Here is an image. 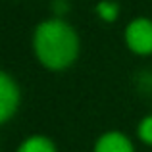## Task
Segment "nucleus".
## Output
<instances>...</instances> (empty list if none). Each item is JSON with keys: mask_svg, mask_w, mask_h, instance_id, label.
Returning a JSON list of instances; mask_svg holds the SVG:
<instances>
[{"mask_svg": "<svg viewBox=\"0 0 152 152\" xmlns=\"http://www.w3.org/2000/svg\"><path fill=\"white\" fill-rule=\"evenodd\" d=\"M81 50V41L67 19L48 18L33 31V54L48 71H64L75 64Z\"/></svg>", "mask_w": 152, "mask_h": 152, "instance_id": "f257e3e1", "label": "nucleus"}, {"mask_svg": "<svg viewBox=\"0 0 152 152\" xmlns=\"http://www.w3.org/2000/svg\"><path fill=\"white\" fill-rule=\"evenodd\" d=\"M137 137L141 139L142 145L152 146V114L145 115L137 125Z\"/></svg>", "mask_w": 152, "mask_h": 152, "instance_id": "0eeeda50", "label": "nucleus"}, {"mask_svg": "<svg viewBox=\"0 0 152 152\" xmlns=\"http://www.w3.org/2000/svg\"><path fill=\"white\" fill-rule=\"evenodd\" d=\"M15 152H58V148L46 135H29L19 142Z\"/></svg>", "mask_w": 152, "mask_h": 152, "instance_id": "39448f33", "label": "nucleus"}, {"mask_svg": "<svg viewBox=\"0 0 152 152\" xmlns=\"http://www.w3.org/2000/svg\"><path fill=\"white\" fill-rule=\"evenodd\" d=\"M94 12L104 23H114L119 18V4L114 0H100L94 6Z\"/></svg>", "mask_w": 152, "mask_h": 152, "instance_id": "423d86ee", "label": "nucleus"}, {"mask_svg": "<svg viewBox=\"0 0 152 152\" xmlns=\"http://www.w3.org/2000/svg\"><path fill=\"white\" fill-rule=\"evenodd\" d=\"M127 48L137 56H152V19L135 18L127 23L123 35Z\"/></svg>", "mask_w": 152, "mask_h": 152, "instance_id": "f03ea898", "label": "nucleus"}, {"mask_svg": "<svg viewBox=\"0 0 152 152\" xmlns=\"http://www.w3.org/2000/svg\"><path fill=\"white\" fill-rule=\"evenodd\" d=\"M93 152H135V146L121 131H106L96 139Z\"/></svg>", "mask_w": 152, "mask_h": 152, "instance_id": "20e7f679", "label": "nucleus"}, {"mask_svg": "<svg viewBox=\"0 0 152 152\" xmlns=\"http://www.w3.org/2000/svg\"><path fill=\"white\" fill-rule=\"evenodd\" d=\"M21 91L10 73L0 69V125L8 123L19 110Z\"/></svg>", "mask_w": 152, "mask_h": 152, "instance_id": "7ed1b4c3", "label": "nucleus"}]
</instances>
